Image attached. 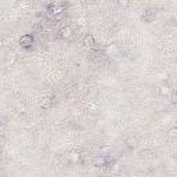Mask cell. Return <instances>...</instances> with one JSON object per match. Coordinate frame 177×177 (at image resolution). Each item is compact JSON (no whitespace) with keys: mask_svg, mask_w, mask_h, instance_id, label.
Here are the masks:
<instances>
[{"mask_svg":"<svg viewBox=\"0 0 177 177\" xmlns=\"http://www.w3.org/2000/svg\"><path fill=\"white\" fill-rule=\"evenodd\" d=\"M49 11L53 15H58V14L64 13V7L62 6H51V7H49Z\"/></svg>","mask_w":177,"mask_h":177,"instance_id":"obj_4","label":"cell"},{"mask_svg":"<svg viewBox=\"0 0 177 177\" xmlns=\"http://www.w3.org/2000/svg\"><path fill=\"white\" fill-rule=\"evenodd\" d=\"M169 136H170L172 139H176V137H177V127L170 129V130H169Z\"/></svg>","mask_w":177,"mask_h":177,"instance_id":"obj_11","label":"cell"},{"mask_svg":"<svg viewBox=\"0 0 177 177\" xmlns=\"http://www.w3.org/2000/svg\"><path fill=\"white\" fill-rule=\"evenodd\" d=\"M51 104H53V100L47 97V98H44V100L40 102V107L44 108V110H47V108H50V107H51Z\"/></svg>","mask_w":177,"mask_h":177,"instance_id":"obj_9","label":"cell"},{"mask_svg":"<svg viewBox=\"0 0 177 177\" xmlns=\"http://www.w3.org/2000/svg\"><path fill=\"white\" fill-rule=\"evenodd\" d=\"M69 160L73 162V163H78L80 160V154L79 152H71V154H69Z\"/></svg>","mask_w":177,"mask_h":177,"instance_id":"obj_7","label":"cell"},{"mask_svg":"<svg viewBox=\"0 0 177 177\" xmlns=\"http://www.w3.org/2000/svg\"><path fill=\"white\" fill-rule=\"evenodd\" d=\"M72 33H73V30L69 26H65V28H62V29L59 30V36L62 39H69L72 36Z\"/></svg>","mask_w":177,"mask_h":177,"instance_id":"obj_2","label":"cell"},{"mask_svg":"<svg viewBox=\"0 0 177 177\" xmlns=\"http://www.w3.org/2000/svg\"><path fill=\"white\" fill-rule=\"evenodd\" d=\"M35 43V39L32 35L26 33V35H22L21 38H20V44H21L22 47H25V49H29V47L33 46Z\"/></svg>","mask_w":177,"mask_h":177,"instance_id":"obj_1","label":"cell"},{"mask_svg":"<svg viewBox=\"0 0 177 177\" xmlns=\"http://www.w3.org/2000/svg\"><path fill=\"white\" fill-rule=\"evenodd\" d=\"M144 21H147V22H151L154 18H155V13H154V10H148L147 14L144 15Z\"/></svg>","mask_w":177,"mask_h":177,"instance_id":"obj_6","label":"cell"},{"mask_svg":"<svg viewBox=\"0 0 177 177\" xmlns=\"http://www.w3.org/2000/svg\"><path fill=\"white\" fill-rule=\"evenodd\" d=\"M111 151V147H104L102 148V152H110Z\"/></svg>","mask_w":177,"mask_h":177,"instance_id":"obj_16","label":"cell"},{"mask_svg":"<svg viewBox=\"0 0 177 177\" xmlns=\"http://www.w3.org/2000/svg\"><path fill=\"white\" fill-rule=\"evenodd\" d=\"M160 94L162 96H170V93H172V90H170V87H169L168 84H163V86H160Z\"/></svg>","mask_w":177,"mask_h":177,"instance_id":"obj_8","label":"cell"},{"mask_svg":"<svg viewBox=\"0 0 177 177\" xmlns=\"http://www.w3.org/2000/svg\"><path fill=\"white\" fill-rule=\"evenodd\" d=\"M116 51H118V49H116V46H114V44L110 47H107V53H108V54H115Z\"/></svg>","mask_w":177,"mask_h":177,"instance_id":"obj_10","label":"cell"},{"mask_svg":"<svg viewBox=\"0 0 177 177\" xmlns=\"http://www.w3.org/2000/svg\"><path fill=\"white\" fill-rule=\"evenodd\" d=\"M118 170H119V165H114V168H112V172L116 173Z\"/></svg>","mask_w":177,"mask_h":177,"instance_id":"obj_15","label":"cell"},{"mask_svg":"<svg viewBox=\"0 0 177 177\" xmlns=\"http://www.w3.org/2000/svg\"><path fill=\"white\" fill-rule=\"evenodd\" d=\"M83 46L84 47H89V49H91L94 46V38L93 35H86L83 38Z\"/></svg>","mask_w":177,"mask_h":177,"instance_id":"obj_3","label":"cell"},{"mask_svg":"<svg viewBox=\"0 0 177 177\" xmlns=\"http://www.w3.org/2000/svg\"><path fill=\"white\" fill-rule=\"evenodd\" d=\"M127 145H129L130 148H134L136 145H137V140H136V139H130L129 141H127Z\"/></svg>","mask_w":177,"mask_h":177,"instance_id":"obj_12","label":"cell"},{"mask_svg":"<svg viewBox=\"0 0 177 177\" xmlns=\"http://www.w3.org/2000/svg\"><path fill=\"white\" fill-rule=\"evenodd\" d=\"M94 163H96V166H104V165L108 163V158L107 156H98V158H96Z\"/></svg>","mask_w":177,"mask_h":177,"instance_id":"obj_5","label":"cell"},{"mask_svg":"<svg viewBox=\"0 0 177 177\" xmlns=\"http://www.w3.org/2000/svg\"><path fill=\"white\" fill-rule=\"evenodd\" d=\"M118 3L122 7H126V6H129V3H130V0H118Z\"/></svg>","mask_w":177,"mask_h":177,"instance_id":"obj_13","label":"cell"},{"mask_svg":"<svg viewBox=\"0 0 177 177\" xmlns=\"http://www.w3.org/2000/svg\"><path fill=\"white\" fill-rule=\"evenodd\" d=\"M90 112H93V114H96V112H97V105H96V104L90 105Z\"/></svg>","mask_w":177,"mask_h":177,"instance_id":"obj_14","label":"cell"}]
</instances>
